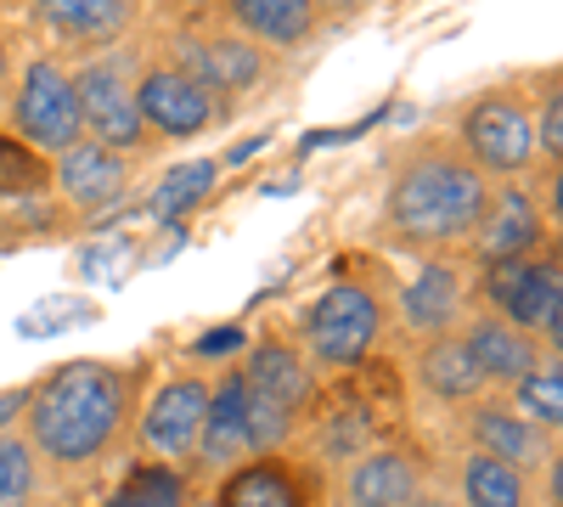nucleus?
<instances>
[{"mask_svg": "<svg viewBox=\"0 0 563 507\" xmlns=\"http://www.w3.org/2000/svg\"><path fill=\"white\" fill-rule=\"evenodd\" d=\"M141 366L119 361H68L29 384L23 440L52 474H97L108 456L135 440Z\"/></svg>", "mask_w": 563, "mask_h": 507, "instance_id": "f257e3e1", "label": "nucleus"}, {"mask_svg": "<svg viewBox=\"0 0 563 507\" xmlns=\"http://www.w3.org/2000/svg\"><path fill=\"white\" fill-rule=\"evenodd\" d=\"M485 209H490V180L456 153L451 135H422L389 169L378 232L395 249L440 260L474 243Z\"/></svg>", "mask_w": 563, "mask_h": 507, "instance_id": "f03ea898", "label": "nucleus"}, {"mask_svg": "<svg viewBox=\"0 0 563 507\" xmlns=\"http://www.w3.org/2000/svg\"><path fill=\"white\" fill-rule=\"evenodd\" d=\"M400 378L389 361H366L355 373H344L333 389H321L316 411H310V463L316 469H350L355 456H366L372 445L400 440Z\"/></svg>", "mask_w": 563, "mask_h": 507, "instance_id": "7ed1b4c3", "label": "nucleus"}, {"mask_svg": "<svg viewBox=\"0 0 563 507\" xmlns=\"http://www.w3.org/2000/svg\"><path fill=\"white\" fill-rule=\"evenodd\" d=\"M238 389H243L249 451H288L321 400V378L310 373V361L288 333H265L238 361Z\"/></svg>", "mask_w": 563, "mask_h": 507, "instance_id": "20e7f679", "label": "nucleus"}, {"mask_svg": "<svg viewBox=\"0 0 563 507\" xmlns=\"http://www.w3.org/2000/svg\"><path fill=\"white\" fill-rule=\"evenodd\" d=\"M384 328H389V299L378 283H366V276H344V283L321 288L299 321H294V344L299 355L310 361V373H355V366L372 361V350L384 344Z\"/></svg>", "mask_w": 563, "mask_h": 507, "instance_id": "39448f33", "label": "nucleus"}, {"mask_svg": "<svg viewBox=\"0 0 563 507\" xmlns=\"http://www.w3.org/2000/svg\"><path fill=\"white\" fill-rule=\"evenodd\" d=\"M479 305L490 316H501L507 328H519L525 339L547 344V355H558L563 344V265H558V243L512 260V265H485V276L474 283Z\"/></svg>", "mask_w": 563, "mask_h": 507, "instance_id": "423d86ee", "label": "nucleus"}, {"mask_svg": "<svg viewBox=\"0 0 563 507\" xmlns=\"http://www.w3.org/2000/svg\"><path fill=\"white\" fill-rule=\"evenodd\" d=\"M451 142L485 180H519L541 164L536 158V113L512 90H485V97L467 102Z\"/></svg>", "mask_w": 563, "mask_h": 507, "instance_id": "0eeeda50", "label": "nucleus"}, {"mask_svg": "<svg viewBox=\"0 0 563 507\" xmlns=\"http://www.w3.org/2000/svg\"><path fill=\"white\" fill-rule=\"evenodd\" d=\"M12 135L34 158H63L85 142L79 97H74V68L63 57H29L12 85Z\"/></svg>", "mask_w": 563, "mask_h": 507, "instance_id": "6e6552de", "label": "nucleus"}, {"mask_svg": "<svg viewBox=\"0 0 563 507\" xmlns=\"http://www.w3.org/2000/svg\"><path fill=\"white\" fill-rule=\"evenodd\" d=\"M74 97L85 142H97L119 158H141L153 147L147 124L135 113V52H102L85 68H74Z\"/></svg>", "mask_w": 563, "mask_h": 507, "instance_id": "1a4fd4ad", "label": "nucleus"}, {"mask_svg": "<svg viewBox=\"0 0 563 507\" xmlns=\"http://www.w3.org/2000/svg\"><path fill=\"white\" fill-rule=\"evenodd\" d=\"M214 507H327V469L294 451H254L203 485Z\"/></svg>", "mask_w": 563, "mask_h": 507, "instance_id": "9d476101", "label": "nucleus"}, {"mask_svg": "<svg viewBox=\"0 0 563 507\" xmlns=\"http://www.w3.org/2000/svg\"><path fill=\"white\" fill-rule=\"evenodd\" d=\"M209 389L214 384L203 373H180V378L158 384V395L141 406V418H135V445L147 451L153 463L186 474V463H192V451H198V434H203Z\"/></svg>", "mask_w": 563, "mask_h": 507, "instance_id": "9b49d317", "label": "nucleus"}, {"mask_svg": "<svg viewBox=\"0 0 563 507\" xmlns=\"http://www.w3.org/2000/svg\"><path fill=\"white\" fill-rule=\"evenodd\" d=\"M135 113L153 142H186V135H203L220 119V102L198 79H186L175 63L147 57L135 63Z\"/></svg>", "mask_w": 563, "mask_h": 507, "instance_id": "f8f14e48", "label": "nucleus"}, {"mask_svg": "<svg viewBox=\"0 0 563 507\" xmlns=\"http://www.w3.org/2000/svg\"><path fill=\"white\" fill-rule=\"evenodd\" d=\"M429 474H434V463L422 445L384 440L339 474V496H344V507H411L429 491Z\"/></svg>", "mask_w": 563, "mask_h": 507, "instance_id": "ddd939ff", "label": "nucleus"}, {"mask_svg": "<svg viewBox=\"0 0 563 507\" xmlns=\"http://www.w3.org/2000/svg\"><path fill=\"white\" fill-rule=\"evenodd\" d=\"M552 220L541 214V198L530 187H519V180H501V187H490V209L479 220L474 243H467V254L485 265H512V260H530L541 249H552Z\"/></svg>", "mask_w": 563, "mask_h": 507, "instance_id": "4468645a", "label": "nucleus"}, {"mask_svg": "<svg viewBox=\"0 0 563 507\" xmlns=\"http://www.w3.org/2000/svg\"><path fill=\"white\" fill-rule=\"evenodd\" d=\"M462 434H467V451H485V456H496V463L519 469L525 480H536V474H547L558 463V440L541 434L536 423H525L501 395H485V400L467 406L462 411Z\"/></svg>", "mask_w": 563, "mask_h": 507, "instance_id": "2eb2a0df", "label": "nucleus"}, {"mask_svg": "<svg viewBox=\"0 0 563 507\" xmlns=\"http://www.w3.org/2000/svg\"><path fill=\"white\" fill-rule=\"evenodd\" d=\"M467 299H474L467 271L451 254H440V260H422V271L400 288L395 316H400V328L417 344H429V339H445V333L462 328V321H467Z\"/></svg>", "mask_w": 563, "mask_h": 507, "instance_id": "dca6fc26", "label": "nucleus"}, {"mask_svg": "<svg viewBox=\"0 0 563 507\" xmlns=\"http://www.w3.org/2000/svg\"><path fill=\"white\" fill-rule=\"evenodd\" d=\"M130 187H135V158H119L97 142H79L52 164V192L74 214H102V209L124 203Z\"/></svg>", "mask_w": 563, "mask_h": 507, "instance_id": "f3484780", "label": "nucleus"}, {"mask_svg": "<svg viewBox=\"0 0 563 507\" xmlns=\"http://www.w3.org/2000/svg\"><path fill=\"white\" fill-rule=\"evenodd\" d=\"M249 451V429H243V389H238V366H225V378H214L209 389V411H203V434L198 451L186 463V480L192 485H214L225 469H238Z\"/></svg>", "mask_w": 563, "mask_h": 507, "instance_id": "a211bd4d", "label": "nucleus"}, {"mask_svg": "<svg viewBox=\"0 0 563 507\" xmlns=\"http://www.w3.org/2000/svg\"><path fill=\"white\" fill-rule=\"evenodd\" d=\"M456 339H462L467 361L479 366V378H485V389H490V395L512 389L525 373H536V366L547 361L536 339H525L519 328H507V321H501V316H490V310H474V316H467L462 328H456Z\"/></svg>", "mask_w": 563, "mask_h": 507, "instance_id": "6ab92c4d", "label": "nucleus"}, {"mask_svg": "<svg viewBox=\"0 0 563 507\" xmlns=\"http://www.w3.org/2000/svg\"><path fill=\"white\" fill-rule=\"evenodd\" d=\"M34 23L52 29L68 45H79V52L102 57L108 45H119L135 29V7L130 0H45L34 12Z\"/></svg>", "mask_w": 563, "mask_h": 507, "instance_id": "aec40b11", "label": "nucleus"}, {"mask_svg": "<svg viewBox=\"0 0 563 507\" xmlns=\"http://www.w3.org/2000/svg\"><path fill=\"white\" fill-rule=\"evenodd\" d=\"M321 12L310 0H231L225 7V29H238L243 40H254L260 52H294L316 34Z\"/></svg>", "mask_w": 563, "mask_h": 507, "instance_id": "412c9836", "label": "nucleus"}, {"mask_svg": "<svg viewBox=\"0 0 563 507\" xmlns=\"http://www.w3.org/2000/svg\"><path fill=\"white\" fill-rule=\"evenodd\" d=\"M411 378H417V389H422V395L440 400V406H474V400H485V395H490V389H485V378H479V366L467 361V350H462V339H456V333L417 344V355H411Z\"/></svg>", "mask_w": 563, "mask_h": 507, "instance_id": "4be33fe9", "label": "nucleus"}, {"mask_svg": "<svg viewBox=\"0 0 563 507\" xmlns=\"http://www.w3.org/2000/svg\"><path fill=\"white\" fill-rule=\"evenodd\" d=\"M456 507H530V480L485 451H462L456 463Z\"/></svg>", "mask_w": 563, "mask_h": 507, "instance_id": "5701e85b", "label": "nucleus"}, {"mask_svg": "<svg viewBox=\"0 0 563 507\" xmlns=\"http://www.w3.org/2000/svg\"><path fill=\"white\" fill-rule=\"evenodd\" d=\"M501 400L519 411L525 423H536L541 434L558 440V429H563V366H558V355H547L536 373H525L512 389H501Z\"/></svg>", "mask_w": 563, "mask_h": 507, "instance_id": "b1692460", "label": "nucleus"}, {"mask_svg": "<svg viewBox=\"0 0 563 507\" xmlns=\"http://www.w3.org/2000/svg\"><path fill=\"white\" fill-rule=\"evenodd\" d=\"M192 480H186L180 469H164V463H141L124 491L113 496V507H192Z\"/></svg>", "mask_w": 563, "mask_h": 507, "instance_id": "393cba45", "label": "nucleus"}, {"mask_svg": "<svg viewBox=\"0 0 563 507\" xmlns=\"http://www.w3.org/2000/svg\"><path fill=\"white\" fill-rule=\"evenodd\" d=\"M52 187V164L34 158L18 135H0V203H29Z\"/></svg>", "mask_w": 563, "mask_h": 507, "instance_id": "a878e982", "label": "nucleus"}, {"mask_svg": "<svg viewBox=\"0 0 563 507\" xmlns=\"http://www.w3.org/2000/svg\"><path fill=\"white\" fill-rule=\"evenodd\" d=\"M40 496V456L23 434H0V507H34Z\"/></svg>", "mask_w": 563, "mask_h": 507, "instance_id": "bb28decb", "label": "nucleus"}, {"mask_svg": "<svg viewBox=\"0 0 563 507\" xmlns=\"http://www.w3.org/2000/svg\"><path fill=\"white\" fill-rule=\"evenodd\" d=\"M536 158L547 169H558L563 158V97H558V79L547 85V97H541V119H536Z\"/></svg>", "mask_w": 563, "mask_h": 507, "instance_id": "cd10ccee", "label": "nucleus"}, {"mask_svg": "<svg viewBox=\"0 0 563 507\" xmlns=\"http://www.w3.org/2000/svg\"><path fill=\"white\" fill-rule=\"evenodd\" d=\"M12 85H18V52H12V34L0 29V102H12Z\"/></svg>", "mask_w": 563, "mask_h": 507, "instance_id": "c85d7f7f", "label": "nucleus"}, {"mask_svg": "<svg viewBox=\"0 0 563 507\" xmlns=\"http://www.w3.org/2000/svg\"><path fill=\"white\" fill-rule=\"evenodd\" d=\"M411 507H456V502H451V496H445V491H422V496H417V502H411Z\"/></svg>", "mask_w": 563, "mask_h": 507, "instance_id": "c756f323", "label": "nucleus"}, {"mask_svg": "<svg viewBox=\"0 0 563 507\" xmlns=\"http://www.w3.org/2000/svg\"><path fill=\"white\" fill-rule=\"evenodd\" d=\"M192 507H214V502H209V496H203V491H198V496H192Z\"/></svg>", "mask_w": 563, "mask_h": 507, "instance_id": "7c9ffc66", "label": "nucleus"}]
</instances>
